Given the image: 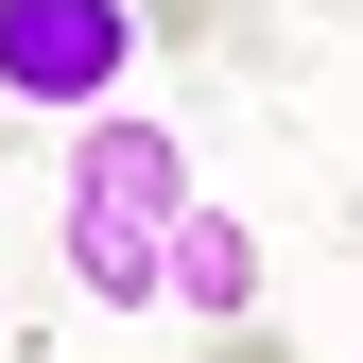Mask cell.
Masks as SVG:
<instances>
[{
	"label": "cell",
	"instance_id": "cell-1",
	"mask_svg": "<svg viewBox=\"0 0 363 363\" xmlns=\"http://www.w3.org/2000/svg\"><path fill=\"white\" fill-rule=\"evenodd\" d=\"M208 191H191V139L173 121H139V104H104L69 139V191H52V242H69V294L86 311H156L173 294V225H191Z\"/></svg>",
	"mask_w": 363,
	"mask_h": 363
},
{
	"label": "cell",
	"instance_id": "cell-2",
	"mask_svg": "<svg viewBox=\"0 0 363 363\" xmlns=\"http://www.w3.org/2000/svg\"><path fill=\"white\" fill-rule=\"evenodd\" d=\"M139 52H156L139 0H0V104L18 121H104Z\"/></svg>",
	"mask_w": 363,
	"mask_h": 363
},
{
	"label": "cell",
	"instance_id": "cell-3",
	"mask_svg": "<svg viewBox=\"0 0 363 363\" xmlns=\"http://www.w3.org/2000/svg\"><path fill=\"white\" fill-rule=\"evenodd\" d=\"M173 294H191V329H259V225L242 208H191L173 225Z\"/></svg>",
	"mask_w": 363,
	"mask_h": 363
},
{
	"label": "cell",
	"instance_id": "cell-4",
	"mask_svg": "<svg viewBox=\"0 0 363 363\" xmlns=\"http://www.w3.org/2000/svg\"><path fill=\"white\" fill-rule=\"evenodd\" d=\"M242 18V0H139V35H173V52H191V35H225Z\"/></svg>",
	"mask_w": 363,
	"mask_h": 363
},
{
	"label": "cell",
	"instance_id": "cell-5",
	"mask_svg": "<svg viewBox=\"0 0 363 363\" xmlns=\"http://www.w3.org/2000/svg\"><path fill=\"white\" fill-rule=\"evenodd\" d=\"M208 363H294V346H259V329H225V346H208Z\"/></svg>",
	"mask_w": 363,
	"mask_h": 363
},
{
	"label": "cell",
	"instance_id": "cell-6",
	"mask_svg": "<svg viewBox=\"0 0 363 363\" xmlns=\"http://www.w3.org/2000/svg\"><path fill=\"white\" fill-rule=\"evenodd\" d=\"M0 121H18V104H0Z\"/></svg>",
	"mask_w": 363,
	"mask_h": 363
}]
</instances>
